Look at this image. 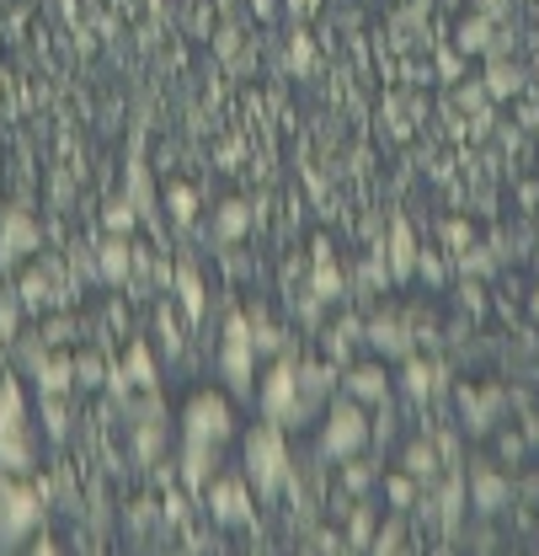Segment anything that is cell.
Wrapping results in <instances>:
<instances>
[{
  "label": "cell",
  "mask_w": 539,
  "mask_h": 556,
  "mask_svg": "<svg viewBox=\"0 0 539 556\" xmlns=\"http://www.w3.org/2000/svg\"><path fill=\"white\" fill-rule=\"evenodd\" d=\"M235 439V413L219 391H198L188 407H182V450H177V471L182 486L203 497L208 482L224 471V450Z\"/></svg>",
  "instance_id": "cell-1"
},
{
  "label": "cell",
  "mask_w": 539,
  "mask_h": 556,
  "mask_svg": "<svg viewBox=\"0 0 539 556\" xmlns=\"http://www.w3.org/2000/svg\"><path fill=\"white\" fill-rule=\"evenodd\" d=\"M241 471H246V482L257 486V497L272 503L283 486L294 482V460H288V439H283V428L278 422H257L246 439H241Z\"/></svg>",
  "instance_id": "cell-2"
},
{
  "label": "cell",
  "mask_w": 539,
  "mask_h": 556,
  "mask_svg": "<svg viewBox=\"0 0 539 556\" xmlns=\"http://www.w3.org/2000/svg\"><path fill=\"white\" fill-rule=\"evenodd\" d=\"M257 407H262V417L278 422L283 433L299 428V422H310L305 396H299V358H294L288 348L272 353V369H268V380H262V391H257Z\"/></svg>",
  "instance_id": "cell-3"
},
{
  "label": "cell",
  "mask_w": 539,
  "mask_h": 556,
  "mask_svg": "<svg viewBox=\"0 0 539 556\" xmlns=\"http://www.w3.org/2000/svg\"><path fill=\"white\" fill-rule=\"evenodd\" d=\"M369 450V413L352 402V396H332L326 402V428L316 439V455L332 460V466H347L352 455Z\"/></svg>",
  "instance_id": "cell-4"
},
{
  "label": "cell",
  "mask_w": 539,
  "mask_h": 556,
  "mask_svg": "<svg viewBox=\"0 0 539 556\" xmlns=\"http://www.w3.org/2000/svg\"><path fill=\"white\" fill-rule=\"evenodd\" d=\"M219 375L230 391H252L257 380V343H252V316L246 311H230L224 316V338H219Z\"/></svg>",
  "instance_id": "cell-5"
},
{
  "label": "cell",
  "mask_w": 539,
  "mask_h": 556,
  "mask_svg": "<svg viewBox=\"0 0 539 556\" xmlns=\"http://www.w3.org/2000/svg\"><path fill=\"white\" fill-rule=\"evenodd\" d=\"M0 471L22 477L33 471V450H27V402L16 380H0Z\"/></svg>",
  "instance_id": "cell-6"
},
{
  "label": "cell",
  "mask_w": 539,
  "mask_h": 556,
  "mask_svg": "<svg viewBox=\"0 0 539 556\" xmlns=\"http://www.w3.org/2000/svg\"><path fill=\"white\" fill-rule=\"evenodd\" d=\"M203 497H208V514H214L224 530H252V519H257V486L246 482V471H241V477H224V471H219Z\"/></svg>",
  "instance_id": "cell-7"
},
{
  "label": "cell",
  "mask_w": 539,
  "mask_h": 556,
  "mask_svg": "<svg viewBox=\"0 0 539 556\" xmlns=\"http://www.w3.org/2000/svg\"><path fill=\"white\" fill-rule=\"evenodd\" d=\"M33 525H38V492L11 482V471H0V552L22 546Z\"/></svg>",
  "instance_id": "cell-8"
},
{
  "label": "cell",
  "mask_w": 539,
  "mask_h": 556,
  "mask_svg": "<svg viewBox=\"0 0 539 556\" xmlns=\"http://www.w3.org/2000/svg\"><path fill=\"white\" fill-rule=\"evenodd\" d=\"M337 386H342V375H337V364H321V358H299V396H305V413L316 417L332 396H337Z\"/></svg>",
  "instance_id": "cell-9"
},
{
  "label": "cell",
  "mask_w": 539,
  "mask_h": 556,
  "mask_svg": "<svg viewBox=\"0 0 539 556\" xmlns=\"http://www.w3.org/2000/svg\"><path fill=\"white\" fill-rule=\"evenodd\" d=\"M342 396H352L358 407H385L390 402V375L380 364H352L342 375Z\"/></svg>",
  "instance_id": "cell-10"
},
{
  "label": "cell",
  "mask_w": 539,
  "mask_h": 556,
  "mask_svg": "<svg viewBox=\"0 0 539 556\" xmlns=\"http://www.w3.org/2000/svg\"><path fill=\"white\" fill-rule=\"evenodd\" d=\"M171 289H177V305H182V316L203 327V316H208V289H203V274L193 257H182L177 268H171Z\"/></svg>",
  "instance_id": "cell-11"
},
{
  "label": "cell",
  "mask_w": 539,
  "mask_h": 556,
  "mask_svg": "<svg viewBox=\"0 0 539 556\" xmlns=\"http://www.w3.org/2000/svg\"><path fill=\"white\" fill-rule=\"evenodd\" d=\"M385 263H390V283H406V278L416 274V263H422L416 236H411V225H406V219H390V236H385Z\"/></svg>",
  "instance_id": "cell-12"
},
{
  "label": "cell",
  "mask_w": 539,
  "mask_h": 556,
  "mask_svg": "<svg viewBox=\"0 0 539 556\" xmlns=\"http://www.w3.org/2000/svg\"><path fill=\"white\" fill-rule=\"evenodd\" d=\"M486 97L491 102H508V97H518L524 86H529V70L518 65V60H508V54H486Z\"/></svg>",
  "instance_id": "cell-13"
},
{
  "label": "cell",
  "mask_w": 539,
  "mask_h": 556,
  "mask_svg": "<svg viewBox=\"0 0 539 556\" xmlns=\"http://www.w3.org/2000/svg\"><path fill=\"white\" fill-rule=\"evenodd\" d=\"M465 503H471V482H465V477H460V466H454V477H444V486H438V530H444L449 541L460 535Z\"/></svg>",
  "instance_id": "cell-14"
},
{
  "label": "cell",
  "mask_w": 539,
  "mask_h": 556,
  "mask_svg": "<svg viewBox=\"0 0 539 556\" xmlns=\"http://www.w3.org/2000/svg\"><path fill=\"white\" fill-rule=\"evenodd\" d=\"M27 252H38V219L5 214V225H0V263H22Z\"/></svg>",
  "instance_id": "cell-15"
},
{
  "label": "cell",
  "mask_w": 539,
  "mask_h": 556,
  "mask_svg": "<svg viewBox=\"0 0 539 556\" xmlns=\"http://www.w3.org/2000/svg\"><path fill=\"white\" fill-rule=\"evenodd\" d=\"M508 497H513V486H508V477H497V466H475L471 471V508L497 514Z\"/></svg>",
  "instance_id": "cell-16"
},
{
  "label": "cell",
  "mask_w": 539,
  "mask_h": 556,
  "mask_svg": "<svg viewBox=\"0 0 539 556\" xmlns=\"http://www.w3.org/2000/svg\"><path fill=\"white\" fill-rule=\"evenodd\" d=\"M454 49H460V54H491V49H497V16H486V11L465 16V22L454 27Z\"/></svg>",
  "instance_id": "cell-17"
},
{
  "label": "cell",
  "mask_w": 539,
  "mask_h": 556,
  "mask_svg": "<svg viewBox=\"0 0 539 556\" xmlns=\"http://www.w3.org/2000/svg\"><path fill=\"white\" fill-rule=\"evenodd\" d=\"M363 338H369V348H380V353H390V358H406L411 353V332L401 327V316H374L369 327H363Z\"/></svg>",
  "instance_id": "cell-18"
},
{
  "label": "cell",
  "mask_w": 539,
  "mask_h": 556,
  "mask_svg": "<svg viewBox=\"0 0 539 556\" xmlns=\"http://www.w3.org/2000/svg\"><path fill=\"white\" fill-rule=\"evenodd\" d=\"M102 278L107 283H134V247H129V236H107L102 241Z\"/></svg>",
  "instance_id": "cell-19"
},
{
  "label": "cell",
  "mask_w": 539,
  "mask_h": 556,
  "mask_svg": "<svg viewBox=\"0 0 539 556\" xmlns=\"http://www.w3.org/2000/svg\"><path fill=\"white\" fill-rule=\"evenodd\" d=\"M438 380H444V375H438V364H422V358H411V353H406V369H401L406 402H416V407H422V402L433 396V386H438Z\"/></svg>",
  "instance_id": "cell-20"
},
{
  "label": "cell",
  "mask_w": 539,
  "mask_h": 556,
  "mask_svg": "<svg viewBox=\"0 0 539 556\" xmlns=\"http://www.w3.org/2000/svg\"><path fill=\"white\" fill-rule=\"evenodd\" d=\"M310 294L316 300H337L342 294V274H337V263H332V252H326V241L310 252Z\"/></svg>",
  "instance_id": "cell-21"
},
{
  "label": "cell",
  "mask_w": 539,
  "mask_h": 556,
  "mask_svg": "<svg viewBox=\"0 0 539 556\" xmlns=\"http://www.w3.org/2000/svg\"><path fill=\"white\" fill-rule=\"evenodd\" d=\"M161 444H166V422H161V407L155 413H134V455L139 460H155L161 455Z\"/></svg>",
  "instance_id": "cell-22"
},
{
  "label": "cell",
  "mask_w": 539,
  "mask_h": 556,
  "mask_svg": "<svg viewBox=\"0 0 539 556\" xmlns=\"http://www.w3.org/2000/svg\"><path fill=\"white\" fill-rule=\"evenodd\" d=\"M246 230H252V204L246 199H224L219 214H214V236L219 241H241Z\"/></svg>",
  "instance_id": "cell-23"
},
{
  "label": "cell",
  "mask_w": 539,
  "mask_h": 556,
  "mask_svg": "<svg viewBox=\"0 0 539 556\" xmlns=\"http://www.w3.org/2000/svg\"><path fill=\"white\" fill-rule=\"evenodd\" d=\"M438 460H444V455H438V444H433V439H411V444H406V477H416V482H433V477H438Z\"/></svg>",
  "instance_id": "cell-24"
},
{
  "label": "cell",
  "mask_w": 539,
  "mask_h": 556,
  "mask_svg": "<svg viewBox=\"0 0 539 556\" xmlns=\"http://www.w3.org/2000/svg\"><path fill=\"white\" fill-rule=\"evenodd\" d=\"M246 316H252V343H257V353H283V348H288V338H283V327L272 321V316L262 311V305H252Z\"/></svg>",
  "instance_id": "cell-25"
},
{
  "label": "cell",
  "mask_w": 539,
  "mask_h": 556,
  "mask_svg": "<svg viewBox=\"0 0 539 556\" xmlns=\"http://www.w3.org/2000/svg\"><path fill=\"white\" fill-rule=\"evenodd\" d=\"M129 204L139 208V219H155V188H150V172H144V161H129V193H124Z\"/></svg>",
  "instance_id": "cell-26"
},
{
  "label": "cell",
  "mask_w": 539,
  "mask_h": 556,
  "mask_svg": "<svg viewBox=\"0 0 539 556\" xmlns=\"http://www.w3.org/2000/svg\"><path fill=\"white\" fill-rule=\"evenodd\" d=\"M166 208H171V219L188 230V225L198 219V193H193L188 182H171V188H166Z\"/></svg>",
  "instance_id": "cell-27"
},
{
  "label": "cell",
  "mask_w": 539,
  "mask_h": 556,
  "mask_svg": "<svg viewBox=\"0 0 539 556\" xmlns=\"http://www.w3.org/2000/svg\"><path fill=\"white\" fill-rule=\"evenodd\" d=\"M124 369H129V386H139V391H155V353H150L144 343L129 348V364H124Z\"/></svg>",
  "instance_id": "cell-28"
},
{
  "label": "cell",
  "mask_w": 539,
  "mask_h": 556,
  "mask_svg": "<svg viewBox=\"0 0 539 556\" xmlns=\"http://www.w3.org/2000/svg\"><path fill=\"white\" fill-rule=\"evenodd\" d=\"M69 380H75V364H69V358H49V364L38 369V386H43V391H54V396H65Z\"/></svg>",
  "instance_id": "cell-29"
},
{
  "label": "cell",
  "mask_w": 539,
  "mask_h": 556,
  "mask_svg": "<svg viewBox=\"0 0 539 556\" xmlns=\"http://www.w3.org/2000/svg\"><path fill=\"white\" fill-rule=\"evenodd\" d=\"M102 219H107V230H113V236H129V230H134V225H139V208L129 204V199H113Z\"/></svg>",
  "instance_id": "cell-30"
},
{
  "label": "cell",
  "mask_w": 539,
  "mask_h": 556,
  "mask_svg": "<svg viewBox=\"0 0 539 556\" xmlns=\"http://www.w3.org/2000/svg\"><path fill=\"white\" fill-rule=\"evenodd\" d=\"M288 70H294V75H310V70H316V43H310V33H294V43H288Z\"/></svg>",
  "instance_id": "cell-31"
},
{
  "label": "cell",
  "mask_w": 539,
  "mask_h": 556,
  "mask_svg": "<svg viewBox=\"0 0 539 556\" xmlns=\"http://www.w3.org/2000/svg\"><path fill=\"white\" fill-rule=\"evenodd\" d=\"M465 407H471V428H486V422H491V407H502V396H497V391H486V396H465Z\"/></svg>",
  "instance_id": "cell-32"
},
{
  "label": "cell",
  "mask_w": 539,
  "mask_h": 556,
  "mask_svg": "<svg viewBox=\"0 0 539 556\" xmlns=\"http://www.w3.org/2000/svg\"><path fill=\"white\" fill-rule=\"evenodd\" d=\"M43 422H49L54 439H65V402H60L54 391H43Z\"/></svg>",
  "instance_id": "cell-33"
},
{
  "label": "cell",
  "mask_w": 539,
  "mask_h": 556,
  "mask_svg": "<svg viewBox=\"0 0 539 556\" xmlns=\"http://www.w3.org/2000/svg\"><path fill=\"white\" fill-rule=\"evenodd\" d=\"M416 477H390V503H396V508H411V503H416Z\"/></svg>",
  "instance_id": "cell-34"
},
{
  "label": "cell",
  "mask_w": 539,
  "mask_h": 556,
  "mask_svg": "<svg viewBox=\"0 0 539 556\" xmlns=\"http://www.w3.org/2000/svg\"><path fill=\"white\" fill-rule=\"evenodd\" d=\"M406 546V535H401V525H385V530H380V535H374V541H369V552H401Z\"/></svg>",
  "instance_id": "cell-35"
},
{
  "label": "cell",
  "mask_w": 539,
  "mask_h": 556,
  "mask_svg": "<svg viewBox=\"0 0 539 556\" xmlns=\"http://www.w3.org/2000/svg\"><path fill=\"white\" fill-rule=\"evenodd\" d=\"M369 535H374V519H369V508H358L352 530H347V546H369Z\"/></svg>",
  "instance_id": "cell-36"
},
{
  "label": "cell",
  "mask_w": 539,
  "mask_h": 556,
  "mask_svg": "<svg viewBox=\"0 0 539 556\" xmlns=\"http://www.w3.org/2000/svg\"><path fill=\"white\" fill-rule=\"evenodd\" d=\"M43 294H49V278H43V274L22 278V300H27V305H43Z\"/></svg>",
  "instance_id": "cell-37"
},
{
  "label": "cell",
  "mask_w": 539,
  "mask_h": 556,
  "mask_svg": "<svg viewBox=\"0 0 539 556\" xmlns=\"http://www.w3.org/2000/svg\"><path fill=\"white\" fill-rule=\"evenodd\" d=\"M369 482H374V466H363V460L352 455V460H347V486H352V492H363Z\"/></svg>",
  "instance_id": "cell-38"
},
{
  "label": "cell",
  "mask_w": 539,
  "mask_h": 556,
  "mask_svg": "<svg viewBox=\"0 0 539 556\" xmlns=\"http://www.w3.org/2000/svg\"><path fill=\"white\" fill-rule=\"evenodd\" d=\"M438 75L460 86V75H465V54H460V49H454V54H438Z\"/></svg>",
  "instance_id": "cell-39"
},
{
  "label": "cell",
  "mask_w": 539,
  "mask_h": 556,
  "mask_svg": "<svg viewBox=\"0 0 539 556\" xmlns=\"http://www.w3.org/2000/svg\"><path fill=\"white\" fill-rule=\"evenodd\" d=\"M444 236H449V252H465V247H471V225H465V219L444 225Z\"/></svg>",
  "instance_id": "cell-40"
},
{
  "label": "cell",
  "mask_w": 539,
  "mask_h": 556,
  "mask_svg": "<svg viewBox=\"0 0 539 556\" xmlns=\"http://www.w3.org/2000/svg\"><path fill=\"white\" fill-rule=\"evenodd\" d=\"M316 5H321V0H283V11H288L294 22H305V16H316Z\"/></svg>",
  "instance_id": "cell-41"
},
{
  "label": "cell",
  "mask_w": 539,
  "mask_h": 556,
  "mask_svg": "<svg viewBox=\"0 0 539 556\" xmlns=\"http://www.w3.org/2000/svg\"><path fill=\"white\" fill-rule=\"evenodd\" d=\"M480 11H486V16H497V22H502V16H508V11H513V0H480Z\"/></svg>",
  "instance_id": "cell-42"
},
{
  "label": "cell",
  "mask_w": 539,
  "mask_h": 556,
  "mask_svg": "<svg viewBox=\"0 0 539 556\" xmlns=\"http://www.w3.org/2000/svg\"><path fill=\"white\" fill-rule=\"evenodd\" d=\"M278 5H283V0H252V11H257L262 22H272V16H278Z\"/></svg>",
  "instance_id": "cell-43"
},
{
  "label": "cell",
  "mask_w": 539,
  "mask_h": 556,
  "mask_svg": "<svg viewBox=\"0 0 539 556\" xmlns=\"http://www.w3.org/2000/svg\"><path fill=\"white\" fill-rule=\"evenodd\" d=\"M524 129H535L539 135V108H524Z\"/></svg>",
  "instance_id": "cell-44"
},
{
  "label": "cell",
  "mask_w": 539,
  "mask_h": 556,
  "mask_svg": "<svg viewBox=\"0 0 539 556\" xmlns=\"http://www.w3.org/2000/svg\"><path fill=\"white\" fill-rule=\"evenodd\" d=\"M529 316H535V321H539V289H535V294H529Z\"/></svg>",
  "instance_id": "cell-45"
},
{
  "label": "cell",
  "mask_w": 539,
  "mask_h": 556,
  "mask_svg": "<svg viewBox=\"0 0 539 556\" xmlns=\"http://www.w3.org/2000/svg\"><path fill=\"white\" fill-rule=\"evenodd\" d=\"M219 5H235V0H219Z\"/></svg>",
  "instance_id": "cell-46"
},
{
  "label": "cell",
  "mask_w": 539,
  "mask_h": 556,
  "mask_svg": "<svg viewBox=\"0 0 539 556\" xmlns=\"http://www.w3.org/2000/svg\"><path fill=\"white\" fill-rule=\"evenodd\" d=\"M535 268H539V257H535Z\"/></svg>",
  "instance_id": "cell-47"
},
{
  "label": "cell",
  "mask_w": 539,
  "mask_h": 556,
  "mask_svg": "<svg viewBox=\"0 0 539 556\" xmlns=\"http://www.w3.org/2000/svg\"><path fill=\"white\" fill-rule=\"evenodd\" d=\"M535 70H539V65H535Z\"/></svg>",
  "instance_id": "cell-48"
}]
</instances>
